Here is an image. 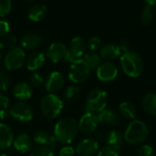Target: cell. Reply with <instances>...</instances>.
<instances>
[{
    "instance_id": "cell-19",
    "label": "cell",
    "mask_w": 156,
    "mask_h": 156,
    "mask_svg": "<svg viewBox=\"0 0 156 156\" xmlns=\"http://www.w3.org/2000/svg\"><path fill=\"white\" fill-rule=\"evenodd\" d=\"M86 48H87V44L85 40L80 37H75L70 41L69 51L75 58L80 59L84 55Z\"/></svg>"
},
{
    "instance_id": "cell-33",
    "label": "cell",
    "mask_w": 156,
    "mask_h": 156,
    "mask_svg": "<svg viewBox=\"0 0 156 156\" xmlns=\"http://www.w3.org/2000/svg\"><path fill=\"white\" fill-rule=\"evenodd\" d=\"M9 86H10V79L8 75L4 71H0V90L5 91L8 90Z\"/></svg>"
},
{
    "instance_id": "cell-14",
    "label": "cell",
    "mask_w": 156,
    "mask_h": 156,
    "mask_svg": "<svg viewBox=\"0 0 156 156\" xmlns=\"http://www.w3.org/2000/svg\"><path fill=\"white\" fill-rule=\"evenodd\" d=\"M12 144L16 151L22 154H26L31 151L33 139L27 133H21L16 136Z\"/></svg>"
},
{
    "instance_id": "cell-47",
    "label": "cell",
    "mask_w": 156,
    "mask_h": 156,
    "mask_svg": "<svg viewBox=\"0 0 156 156\" xmlns=\"http://www.w3.org/2000/svg\"><path fill=\"white\" fill-rule=\"evenodd\" d=\"M0 156H8V155H7L6 154H0Z\"/></svg>"
},
{
    "instance_id": "cell-5",
    "label": "cell",
    "mask_w": 156,
    "mask_h": 156,
    "mask_svg": "<svg viewBox=\"0 0 156 156\" xmlns=\"http://www.w3.org/2000/svg\"><path fill=\"white\" fill-rule=\"evenodd\" d=\"M107 101V93L101 89H94L87 95L85 111L87 112L98 114L99 112L106 109Z\"/></svg>"
},
{
    "instance_id": "cell-3",
    "label": "cell",
    "mask_w": 156,
    "mask_h": 156,
    "mask_svg": "<svg viewBox=\"0 0 156 156\" xmlns=\"http://www.w3.org/2000/svg\"><path fill=\"white\" fill-rule=\"evenodd\" d=\"M149 130L147 125L139 120H133L125 130L124 141L130 144H141L148 138Z\"/></svg>"
},
{
    "instance_id": "cell-15",
    "label": "cell",
    "mask_w": 156,
    "mask_h": 156,
    "mask_svg": "<svg viewBox=\"0 0 156 156\" xmlns=\"http://www.w3.org/2000/svg\"><path fill=\"white\" fill-rule=\"evenodd\" d=\"M13 96L19 101H25L31 98L33 90L31 86L27 82H18L13 88Z\"/></svg>"
},
{
    "instance_id": "cell-28",
    "label": "cell",
    "mask_w": 156,
    "mask_h": 156,
    "mask_svg": "<svg viewBox=\"0 0 156 156\" xmlns=\"http://www.w3.org/2000/svg\"><path fill=\"white\" fill-rule=\"evenodd\" d=\"M29 156H54V153L45 145H38L31 149Z\"/></svg>"
},
{
    "instance_id": "cell-12",
    "label": "cell",
    "mask_w": 156,
    "mask_h": 156,
    "mask_svg": "<svg viewBox=\"0 0 156 156\" xmlns=\"http://www.w3.org/2000/svg\"><path fill=\"white\" fill-rule=\"evenodd\" d=\"M64 83L65 79L63 75L58 71H53L47 77L45 80V87L49 93H55L63 88Z\"/></svg>"
},
{
    "instance_id": "cell-16",
    "label": "cell",
    "mask_w": 156,
    "mask_h": 156,
    "mask_svg": "<svg viewBox=\"0 0 156 156\" xmlns=\"http://www.w3.org/2000/svg\"><path fill=\"white\" fill-rule=\"evenodd\" d=\"M124 142V135L122 132L118 130L111 131L106 136V144L108 147L118 152L122 149Z\"/></svg>"
},
{
    "instance_id": "cell-44",
    "label": "cell",
    "mask_w": 156,
    "mask_h": 156,
    "mask_svg": "<svg viewBox=\"0 0 156 156\" xmlns=\"http://www.w3.org/2000/svg\"><path fill=\"white\" fill-rule=\"evenodd\" d=\"M144 1L147 4V5H150V6L156 5V0H144Z\"/></svg>"
},
{
    "instance_id": "cell-2",
    "label": "cell",
    "mask_w": 156,
    "mask_h": 156,
    "mask_svg": "<svg viewBox=\"0 0 156 156\" xmlns=\"http://www.w3.org/2000/svg\"><path fill=\"white\" fill-rule=\"evenodd\" d=\"M122 71L131 78H138L144 71V64L141 56L133 51H128L121 56Z\"/></svg>"
},
{
    "instance_id": "cell-46",
    "label": "cell",
    "mask_w": 156,
    "mask_h": 156,
    "mask_svg": "<svg viewBox=\"0 0 156 156\" xmlns=\"http://www.w3.org/2000/svg\"><path fill=\"white\" fill-rule=\"evenodd\" d=\"M96 137H97L99 140H101V139H102L103 135H102V133H96Z\"/></svg>"
},
{
    "instance_id": "cell-30",
    "label": "cell",
    "mask_w": 156,
    "mask_h": 156,
    "mask_svg": "<svg viewBox=\"0 0 156 156\" xmlns=\"http://www.w3.org/2000/svg\"><path fill=\"white\" fill-rule=\"evenodd\" d=\"M154 16V13L153 7L150 5L144 6V8L142 11V15H141L142 23L144 25H149L153 21Z\"/></svg>"
},
{
    "instance_id": "cell-10",
    "label": "cell",
    "mask_w": 156,
    "mask_h": 156,
    "mask_svg": "<svg viewBox=\"0 0 156 156\" xmlns=\"http://www.w3.org/2000/svg\"><path fill=\"white\" fill-rule=\"evenodd\" d=\"M97 77L103 82H111L118 76V68L112 62L101 63L96 69Z\"/></svg>"
},
{
    "instance_id": "cell-25",
    "label": "cell",
    "mask_w": 156,
    "mask_h": 156,
    "mask_svg": "<svg viewBox=\"0 0 156 156\" xmlns=\"http://www.w3.org/2000/svg\"><path fill=\"white\" fill-rule=\"evenodd\" d=\"M119 113L124 119L133 120L136 116V110L131 102L124 101L122 102L119 106Z\"/></svg>"
},
{
    "instance_id": "cell-34",
    "label": "cell",
    "mask_w": 156,
    "mask_h": 156,
    "mask_svg": "<svg viewBox=\"0 0 156 156\" xmlns=\"http://www.w3.org/2000/svg\"><path fill=\"white\" fill-rule=\"evenodd\" d=\"M154 150L152 146L148 144L142 145L138 151H137V156H154Z\"/></svg>"
},
{
    "instance_id": "cell-7",
    "label": "cell",
    "mask_w": 156,
    "mask_h": 156,
    "mask_svg": "<svg viewBox=\"0 0 156 156\" xmlns=\"http://www.w3.org/2000/svg\"><path fill=\"white\" fill-rule=\"evenodd\" d=\"M90 71L91 69L83 60V58H80L70 64L69 78L74 83H81L89 78Z\"/></svg>"
},
{
    "instance_id": "cell-31",
    "label": "cell",
    "mask_w": 156,
    "mask_h": 156,
    "mask_svg": "<svg viewBox=\"0 0 156 156\" xmlns=\"http://www.w3.org/2000/svg\"><path fill=\"white\" fill-rule=\"evenodd\" d=\"M101 41L97 37H90L87 43V47H88L90 52H96L98 49L101 48Z\"/></svg>"
},
{
    "instance_id": "cell-4",
    "label": "cell",
    "mask_w": 156,
    "mask_h": 156,
    "mask_svg": "<svg viewBox=\"0 0 156 156\" xmlns=\"http://www.w3.org/2000/svg\"><path fill=\"white\" fill-rule=\"evenodd\" d=\"M40 111L48 119H54L63 110L62 100L55 93H48L40 101Z\"/></svg>"
},
{
    "instance_id": "cell-45",
    "label": "cell",
    "mask_w": 156,
    "mask_h": 156,
    "mask_svg": "<svg viewBox=\"0 0 156 156\" xmlns=\"http://www.w3.org/2000/svg\"><path fill=\"white\" fill-rule=\"evenodd\" d=\"M4 48H5V42H4L3 40L0 39V51H1L2 49H4Z\"/></svg>"
},
{
    "instance_id": "cell-42",
    "label": "cell",
    "mask_w": 156,
    "mask_h": 156,
    "mask_svg": "<svg viewBox=\"0 0 156 156\" xmlns=\"http://www.w3.org/2000/svg\"><path fill=\"white\" fill-rule=\"evenodd\" d=\"M119 48H120V49H121V52H122V54H123V53H125V52L131 51L129 43H128V42H125V41L122 42V43L119 45Z\"/></svg>"
},
{
    "instance_id": "cell-38",
    "label": "cell",
    "mask_w": 156,
    "mask_h": 156,
    "mask_svg": "<svg viewBox=\"0 0 156 156\" xmlns=\"http://www.w3.org/2000/svg\"><path fill=\"white\" fill-rule=\"evenodd\" d=\"M75 150L72 146L70 145H66L62 147L59 152H58V156H74L75 154Z\"/></svg>"
},
{
    "instance_id": "cell-36",
    "label": "cell",
    "mask_w": 156,
    "mask_h": 156,
    "mask_svg": "<svg viewBox=\"0 0 156 156\" xmlns=\"http://www.w3.org/2000/svg\"><path fill=\"white\" fill-rule=\"evenodd\" d=\"M97 156H120L118 152L111 149L108 146H105L103 148H101V150L98 151L97 153Z\"/></svg>"
},
{
    "instance_id": "cell-32",
    "label": "cell",
    "mask_w": 156,
    "mask_h": 156,
    "mask_svg": "<svg viewBox=\"0 0 156 156\" xmlns=\"http://www.w3.org/2000/svg\"><path fill=\"white\" fill-rule=\"evenodd\" d=\"M11 0H0V17H4L11 11Z\"/></svg>"
},
{
    "instance_id": "cell-37",
    "label": "cell",
    "mask_w": 156,
    "mask_h": 156,
    "mask_svg": "<svg viewBox=\"0 0 156 156\" xmlns=\"http://www.w3.org/2000/svg\"><path fill=\"white\" fill-rule=\"evenodd\" d=\"M9 30H10V26L8 22L4 19H0V37L7 36Z\"/></svg>"
},
{
    "instance_id": "cell-48",
    "label": "cell",
    "mask_w": 156,
    "mask_h": 156,
    "mask_svg": "<svg viewBox=\"0 0 156 156\" xmlns=\"http://www.w3.org/2000/svg\"><path fill=\"white\" fill-rule=\"evenodd\" d=\"M1 57H2V56H1V52H0V63H1Z\"/></svg>"
},
{
    "instance_id": "cell-49",
    "label": "cell",
    "mask_w": 156,
    "mask_h": 156,
    "mask_svg": "<svg viewBox=\"0 0 156 156\" xmlns=\"http://www.w3.org/2000/svg\"><path fill=\"white\" fill-rule=\"evenodd\" d=\"M26 1H30V0H26Z\"/></svg>"
},
{
    "instance_id": "cell-8",
    "label": "cell",
    "mask_w": 156,
    "mask_h": 156,
    "mask_svg": "<svg viewBox=\"0 0 156 156\" xmlns=\"http://www.w3.org/2000/svg\"><path fill=\"white\" fill-rule=\"evenodd\" d=\"M9 114L12 118L20 122H27L33 118V109L27 102L18 101L12 105L9 110Z\"/></svg>"
},
{
    "instance_id": "cell-13",
    "label": "cell",
    "mask_w": 156,
    "mask_h": 156,
    "mask_svg": "<svg viewBox=\"0 0 156 156\" xmlns=\"http://www.w3.org/2000/svg\"><path fill=\"white\" fill-rule=\"evenodd\" d=\"M99 151V143L93 139H84L80 141L75 149L80 156H93Z\"/></svg>"
},
{
    "instance_id": "cell-41",
    "label": "cell",
    "mask_w": 156,
    "mask_h": 156,
    "mask_svg": "<svg viewBox=\"0 0 156 156\" xmlns=\"http://www.w3.org/2000/svg\"><path fill=\"white\" fill-rule=\"evenodd\" d=\"M5 44L10 48H15L16 44V37L14 35H7L6 38H5Z\"/></svg>"
},
{
    "instance_id": "cell-35",
    "label": "cell",
    "mask_w": 156,
    "mask_h": 156,
    "mask_svg": "<svg viewBox=\"0 0 156 156\" xmlns=\"http://www.w3.org/2000/svg\"><path fill=\"white\" fill-rule=\"evenodd\" d=\"M29 80H30L31 86L36 87V88H38V87L42 86L43 83H44V79H43V78L41 77V75L38 74V73H33V74L31 75Z\"/></svg>"
},
{
    "instance_id": "cell-1",
    "label": "cell",
    "mask_w": 156,
    "mask_h": 156,
    "mask_svg": "<svg viewBox=\"0 0 156 156\" xmlns=\"http://www.w3.org/2000/svg\"><path fill=\"white\" fill-rule=\"evenodd\" d=\"M78 123L71 117H65L59 120L54 127V136L61 144H71L78 134Z\"/></svg>"
},
{
    "instance_id": "cell-18",
    "label": "cell",
    "mask_w": 156,
    "mask_h": 156,
    "mask_svg": "<svg viewBox=\"0 0 156 156\" xmlns=\"http://www.w3.org/2000/svg\"><path fill=\"white\" fill-rule=\"evenodd\" d=\"M14 141V133L12 129L5 123L0 122V150L7 149Z\"/></svg>"
},
{
    "instance_id": "cell-9",
    "label": "cell",
    "mask_w": 156,
    "mask_h": 156,
    "mask_svg": "<svg viewBox=\"0 0 156 156\" xmlns=\"http://www.w3.org/2000/svg\"><path fill=\"white\" fill-rule=\"evenodd\" d=\"M99 125V120L96 113L85 112L78 122L79 131L84 134H90L96 131Z\"/></svg>"
},
{
    "instance_id": "cell-21",
    "label": "cell",
    "mask_w": 156,
    "mask_h": 156,
    "mask_svg": "<svg viewBox=\"0 0 156 156\" xmlns=\"http://www.w3.org/2000/svg\"><path fill=\"white\" fill-rule=\"evenodd\" d=\"M122 52L119 46L112 43H108L104 45L100 50V56L101 58L106 60H113L121 56Z\"/></svg>"
},
{
    "instance_id": "cell-11",
    "label": "cell",
    "mask_w": 156,
    "mask_h": 156,
    "mask_svg": "<svg viewBox=\"0 0 156 156\" xmlns=\"http://www.w3.org/2000/svg\"><path fill=\"white\" fill-rule=\"evenodd\" d=\"M69 48L60 42H54L49 45L47 49L46 57L52 62L58 63L61 60H64Z\"/></svg>"
},
{
    "instance_id": "cell-39",
    "label": "cell",
    "mask_w": 156,
    "mask_h": 156,
    "mask_svg": "<svg viewBox=\"0 0 156 156\" xmlns=\"http://www.w3.org/2000/svg\"><path fill=\"white\" fill-rule=\"evenodd\" d=\"M9 103H10V101H9L8 97H6L5 95L0 93V110L8 109Z\"/></svg>"
},
{
    "instance_id": "cell-6",
    "label": "cell",
    "mask_w": 156,
    "mask_h": 156,
    "mask_svg": "<svg viewBox=\"0 0 156 156\" xmlns=\"http://www.w3.org/2000/svg\"><path fill=\"white\" fill-rule=\"evenodd\" d=\"M26 53L22 48L15 47L10 48L5 56L4 65L8 70H16L23 67L26 62Z\"/></svg>"
},
{
    "instance_id": "cell-22",
    "label": "cell",
    "mask_w": 156,
    "mask_h": 156,
    "mask_svg": "<svg viewBox=\"0 0 156 156\" xmlns=\"http://www.w3.org/2000/svg\"><path fill=\"white\" fill-rule=\"evenodd\" d=\"M41 43V38L37 34L28 33L22 37L20 39V45L23 49L33 50L37 48Z\"/></svg>"
},
{
    "instance_id": "cell-26",
    "label": "cell",
    "mask_w": 156,
    "mask_h": 156,
    "mask_svg": "<svg viewBox=\"0 0 156 156\" xmlns=\"http://www.w3.org/2000/svg\"><path fill=\"white\" fill-rule=\"evenodd\" d=\"M83 60L87 63V65L90 67V69H97L99 66L101 64V58L99 54L96 52H89L85 54Z\"/></svg>"
},
{
    "instance_id": "cell-43",
    "label": "cell",
    "mask_w": 156,
    "mask_h": 156,
    "mask_svg": "<svg viewBox=\"0 0 156 156\" xmlns=\"http://www.w3.org/2000/svg\"><path fill=\"white\" fill-rule=\"evenodd\" d=\"M9 116H10V114H9V111H8L7 109L0 110V119L5 120V119H7Z\"/></svg>"
},
{
    "instance_id": "cell-17",
    "label": "cell",
    "mask_w": 156,
    "mask_h": 156,
    "mask_svg": "<svg viewBox=\"0 0 156 156\" xmlns=\"http://www.w3.org/2000/svg\"><path fill=\"white\" fill-rule=\"evenodd\" d=\"M46 60V55L42 52H33L26 58V67L30 71H35L40 69Z\"/></svg>"
},
{
    "instance_id": "cell-40",
    "label": "cell",
    "mask_w": 156,
    "mask_h": 156,
    "mask_svg": "<svg viewBox=\"0 0 156 156\" xmlns=\"http://www.w3.org/2000/svg\"><path fill=\"white\" fill-rule=\"evenodd\" d=\"M58 144H59V143L58 142V140L56 139V137H55L54 135H50V138H49V140H48V144H47L46 146L48 147L50 150L54 151V150L58 147Z\"/></svg>"
},
{
    "instance_id": "cell-23",
    "label": "cell",
    "mask_w": 156,
    "mask_h": 156,
    "mask_svg": "<svg viewBox=\"0 0 156 156\" xmlns=\"http://www.w3.org/2000/svg\"><path fill=\"white\" fill-rule=\"evenodd\" d=\"M47 15V7L44 5H36L28 11V18L33 22L41 21Z\"/></svg>"
},
{
    "instance_id": "cell-20",
    "label": "cell",
    "mask_w": 156,
    "mask_h": 156,
    "mask_svg": "<svg viewBox=\"0 0 156 156\" xmlns=\"http://www.w3.org/2000/svg\"><path fill=\"white\" fill-rule=\"evenodd\" d=\"M99 123L106 125H118L120 123L119 115L111 109H104L97 114Z\"/></svg>"
},
{
    "instance_id": "cell-29",
    "label": "cell",
    "mask_w": 156,
    "mask_h": 156,
    "mask_svg": "<svg viewBox=\"0 0 156 156\" xmlns=\"http://www.w3.org/2000/svg\"><path fill=\"white\" fill-rule=\"evenodd\" d=\"M49 138H50V135L47 132L40 130V131H37L35 133V134L33 136V141L38 145H45L46 146L48 143Z\"/></svg>"
},
{
    "instance_id": "cell-27",
    "label": "cell",
    "mask_w": 156,
    "mask_h": 156,
    "mask_svg": "<svg viewBox=\"0 0 156 156\" xmlns=\"http://www.w3.org/2000/svg\"><path fill=\"white\" fill-rule=\"evenodd\" d=\"M80 95V90L79 87L74 86V85H70L69 86L65 91H64V97L67 101H76Z\"/></svg>"
},
{
    "instance_id": "cell-24",
    "label": "cell",
    "mask_w": 156,
    "mask_h": 156,
    "mask_svg": "<svg viewBox=\"0 0 156 156\" xmlns=\"http://www.w3.org/2000/svg\"><path fill=\"white\" fill-rule=\"evenodd\" d=\"M144 110L149 114L156 115V94L148 93L146 94L142 101Z\"/></svg>"
}]
</instances>
